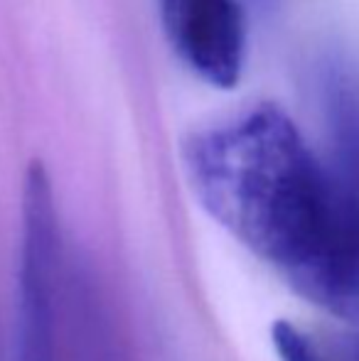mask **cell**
<instances>
[{"label":"cell","instance_id":"1","mask_svg":"<svg viewBox=\"0 0 359 361\" xmlns=\"http://www.w3.org/2000/svg\"><path fill=\"white\" fill-rule=\"evenodd\" d=\"M182 165L202 209L298 295L359 319V202L276 104L197 130Z\"/></svg>","mask_w":359,"mask_h":361},{"label":"cell","instance_id":"4","mask_svg":"<svg viewBox=\"0 0 359 361\" xmlns=\"http://www.w3.org/2000/svg\"><path fill=\"white\" fill-rule=\"evenodd\" d=\"M320 109L330 138V167L359 202V62L332 57L317 76Z\"/></svg>","mask_w":359,"mask_h":361},{"label":"cell","instance_id":"2","mask_svg":"<svg viewBox=\"0 0 359 361\" xmlns=\"http://www.w3.org/2000/svg\"><path fill=\"white\" fill-rule=\"evenodd\" d=\"M67 273L69 258L54 187L44 165L35 160L23 187L15 361H59L62 357L59 317L67 310Z\"/></svg>","mask_w":359,"mask_h":361},{"label":"cell","instance_id":"7","mask_svg":"<svg viewBox=\"0 0 359 361\" xmlns=\"http://www.w3.org/2000/svg\"><path fill=\"white\" fill-rule=\"evenodd\" d=\"M352 347H355V354H357V359H359V337L355 339V342H352Z\"/></svg>","mask_w":359,"mask_h":361},{"label":"cell","instance_id":"3","mask_svg":"<svg viewBox=\"0 0 359 361\" xmlns=\"http://www.w3.org/2000/svg\"><path fill=\"white\" fill-rule=\"evenodd\" d=\"M175 54L202 81L234 89L244 72L246 20L239 0H158Z\"/></svg>","mask_w":359,"mask_h":361},{"label":"cell","instance_id":"5","mask_svg":"<svg viewBox=\"0 0 359 361\" xmlns=\"http://www.w3.org/2000/svg\"><path fill=\"white\" fill-rule=\"evenodd\" d=\"M67 354L69 361H123L109 300L84 258H72L67 273Z\"/></svg>","mask_w":359,"mask_h":361},{"label":"cell","instance_id":"6","mask_svg":"<svg viewBox=\"0 0 359 361\" xmlns=\"http://www.w3.org/2000/svg\"><path fill=\"white\" fill-rule=\"evenodd\" d=\"M271 342L281 361H359L355 347L327 344L308 329L293 322H276L271 327Z\"/></svg>","mask_w":359,"mask_h":361}]
</instances>
